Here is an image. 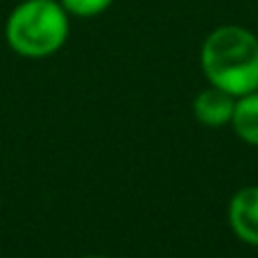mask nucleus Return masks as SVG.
Masks as SVG:
<instances>
[{
	"instance_id": "4",
	"label": "nucleus",
	"mask_w": 258,
	"mask_h": 258,
	"mask_svg": "<svg viewBox=\"0 0 258 258\" xmlns=\"http://www.w3.org/2000/svg\"><path fill=\"white\" fill-rule=\"evenodd\" d=\"M236 100L231 93L209 84V89L200 91L192 100V116L204 127H227L231 125Z\"/></svg>"
},
{
	"instance_id": "2",
	"label": "nucleus",
	"mask_w": 258,
	"mask_h": 258,
	"mask_svg": "<svg viewBox=\"0 0 258 258\" xmlns=\"http://www.w3.org/2000/svg\"><path fill=\"white\" fill-rule=\"evenodd\" d=\"M71 16L59 0H23L5 25L9 48L25 59H45L66 45Z\"/></svg>"
},
{
	"instance_id": "1",
	"label": "nucleus",
	"mask_w": 258,
	"mask_h": 258,
	"mask_svg": "<svg viewBox=\"0 0 258 258\" xmlns=\"http://www.w3.org/2000/svg\"><path fill=\"white\" fill-rule=\"evenodd\" d=\"M200 63L206 82L233 98L258 91V36L247 27H215L202 43Z\"/></svg>"
},
{
	"instance_id": "6",
	"label": "nucleus",
	"mask_w": 258,
	"mask_h": 258,
	"mask_svg": "<svg viewBox=\"0 0 258 258\" xmlns=\"http://www.w3.org/2000/svg\"><path fill=\"white\" fill-rule=\"evenodd\" d=\"M61 7L68 12V16L77 18H93L104 14L113 5V0H59Z\"/></svg>"
},
{
	"instance_id": "7",
	"label": "nucleus",
	"mask_w": 258,
	"mask_h": 258,
	"mask_svg": "<svg viewBox=\"0 0 258 258\" xmlns=\"http://www.w3.org/2000/svg\"><path fill=\"white\" fill-rule=\"evenodd\" d=\"M82 258H109V256H82Z\"/></svg>"
},
{
	"instance_id": "3",
	"label": "nucleus",
	"mask_w": 258,
	"mask_h": 258,
	"mask_svg": "<svg viewBox=\"0 0 258 258\" xmlns=\"http://www.w3.org/2000/svg\"><path fill=\"white\" fill-rule=\"evenodd\" d=\"M229 229L240 242L258 247V186H245L229 200Z\"/></svg>"
},
{
	"instance_id": "5",
	"label": "nucleus",
	"mask_w": 258,
	"mask_h": 258,
	"mask_svg": "<svg viewBox=\"0 0 258 258\" xmlns=\"http://www.w3.org/2000/svg\"><path fill=\"white\" fill-rule=\"evenodd\" d=\"M231 127L242 143L258 147V91L236 100Z\"/></svg>"
}]
</instances>
